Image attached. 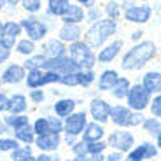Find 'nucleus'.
<instances>
[{
  "label": "nucleus",
  "instance_id": "f257e3e1",
  "mask_svg": "<svg viewBox=\"0 0 161 161\" xmlns=\"http://www.w3.org/2000/svg\"><path fill=\"white\" fill-rule=\"evenodd\" d=\"M154 53H156V46L149 40H145V42H140L137 44L135 47H131V51L126 53V56L123 58V69L126 70H137V69H142L151 58L154 56Z\"/></svg>",
  "mask_w": 161,
  "mask_h": 161
},
{
  "label": "nucleus",
  "instance_id": "f03ea898",
  "mask_svg": "<svg viewBox=\"0 0 161 161\" xmlns=\"http://www.w3.org/2000/svg\"><path fill=\"white\" fill-rule=\"evenodd\" d=\"M114 32H116V23L112 19H102L88 30V33L84 37V42L88 47H100Z\"/></svg>",
  "mask_w": 161,
  "mask_h": 161
},
{
  "label": "nucleus",
  "instance_id": "7ed1b4c3",
  "mask_svg": "<svg viewBox=\"0 0 161 161\" xmlns=\"http://www.w3.org/2000/svg\"><path fill=\"white\" fill-rule=\"evenodd\" d=\"M70 60L79 69H91L95 65V54L84 42H74L70 46Z\"/></svg>",
  "mask_w": 161,
  "mask_h": 161
},
{
  "label": "nucleus",
  "instance_id": "20e7f679",
  "mask_svg": "<svg viewBox=\"0 0 161 161\" xmlns=\"http://www.w3.org/2000/svg\"><path fill=\"white\" fill-rule=\"evenodd\" d=\"M110 116H112V121L117 126H137L144 121V117L140 114H133L130 109L121 107V105L110 109Z\"/></svg>",
  "mask_w": 161,
  "mask_h": 161
},
{
  "label": "nucleus",
  "instance_id": "39448f33",
  "mask_svg": "<svg viewBox=\"0 0 161 161\" xmlns=\"http://www.w3.org/2000/svg\"><path fill=\"white\" fill-rule=\"evenodd\" d=\"M149 103V93L144 89V86L137 84L130 88L128 91V105L135 110H144Z\"/></svg>",
  "mask_w": 161,
  "mask_h": 161
},
{
  "label": "nucleus",
  "instance_id": "423d86ee",
  "mask_svg": "<svg viewBox=\"0 0 161 161\" xmlns=\"http://www.w3.org/2000/svg\"><path fill=\"white\" fill-rule=\"evenodd\" d=\"M109 144L119 151H130L133 145V137L128 131H114L109 137Z\"/></svg>",
  "mask_w": 161,
  "mask_h": 161
},
{
  "label": "nucleus",
  "instance_id": "0eeeda50",
  "mask_svg": "<svg viewBox=\"0 0 161 161\" xmlns=\"http://www.w3.org/2000/svg\"><path fill=\"white\" fill-rule=\"evenodd\" d=\"M21 32V26L16 23H7L4 25V32H2V37H0V44L4 46L5 49L12 47L14 46V39L19 35Z\"/></svg>",
  "mask_w": 161,
  "mask_h": 161
},
{
  "label": "nucleus",
  "instance_id": "6e6552de",
  "mask_svg": "<svg viewBox=\"0 0 161 161\" xmlns=\"http://www.w3.org/2000/svg\"><path fill=\"white\" fill-rule=\"evenodd\" d=\"M126 19L133 23H145L151 18V7L149 5H140V7H128L126 9Z\"/></svg>",
  "mask_w": 161,
  "mask_h": 161
},
{
  "label": "nucleus",
  "instance_id": "1a4fd4ad",
  "mask_svg": "<svg viewBox=\"0 0 161 161\" xmlns=\"http://www.w3.org/2000/svg\"><path fill=\"white\" fill-rule=\"evenodd\" d=\"M86 126V114L84 112H77L72 114L70 117H67V130H69V135H79Z\"/></svg>",
  "mask_w": 161,
  "mask_h": 161
},
{
  "label": "nucleus",
  "instance_id": "9d476101",
  "mask_svg": "<svg viewBox=\"0 0 161 161\" xmlns=\"http://www.w3.org/2000/svg\"><path fill=\"white\" fill-rule=\"evenodd\" d=\"M156 153H158V149L154 147V145L142 144L140 147H137L135 151H131L125 161H140V159H145V158H154Z\"/></svg>",
  "mask_w": 161,
  "mask_h": 161
},
{
  "label": "nucleus",
  "instance_id": "9b49d317",
  "mask_svg": "<svg viewBox=\"0 0 161 161\" xmlns=\"http://www.w3.org/2000/svg\"><path fill=\"white\" fill-rule=\"evenodd\" d=\"M21 25L26 28L28 37L32 40H39V39H42V37L46 35V26L40 23V21H37V19H25Z\"/></svg>",
  "mask_w": 161,
  "mask_h": 161
},
{
  "label": "nucleus",
  "instance_id": "f8f14e48",
  "mask_svg": "<svg viewBox=\"0 0 161 161\" xmlns=\"http://www.w3.org/2000/svg\"><path fill=\"white\" fill-rule=\"evenodd\" d=\"M91 114L100 123H105L110 116V107L103 100H93L91 102Z\"/></svg>",
  "mask_w": 161,
  "mask_h": 161
},
{
  "label": "nucleus",
  "instance_id": "ddd939ff",
  "mask_svg": "<svg viewBox=\"0 0 161 161\" xmlns=\"http://www.w3.org/2000/svg\"><path fill=\"white\" fill-rule=\"evenodd\" d=\"M144 89L147 93H161V74L159 72H149L144 75Z\"/></svg>",
  "mask_w": 161,
  "mask_h": 161
},
{
  "label": "nucleus",
  "instance_id": "4468645a",
  "mask_svg": "<svg viewBox=\"0 0 161 161\" xmlns=\"http://www.w3.org/2000/svg\"><path fill=\"white\" fill-rule=\"evenodd\" d=\"M121 46H123V42H121V40H116V42L110 44L109 47H103L100 51V54H98V61H102V63H109V61H112L114 58L117 56Z\"/></svg>",
  "mask_w": 161,
  "mask_h": 161
},
{
  "label": "nucleus",
  "instance_id": "2eb2a0df",
  "mask_svg": "<svg viewBox=\"0 0 161 161\" xmlns=\"http://www.w3.org/2000/svg\"><path fill=\"white\" fill-rule=\"evenodd\" d=\"M58 144H60V137H58L56 133L42 135V137H39V140H37V145L44 151H54L58 147Z\"/></svg>",
  "mask_w": 161,
  "mask_h": 161
},
{
  "label": "nucleus",
  "instance_id": "dca6fc26",
  "mask_svg": "<svg viewBox=\"0 0 161 161\" xmlns=\"http://www.w3.org/2000/svg\"><path fill=\"white\" fill-rule=\"evenodd\" d=\"M103 137V128L98 126V123H91V125L86 126V131H84V142H98L100 138Z\"/></svg>",
  "mask_w": 161,
  "mask_h": 161
},
{
  "label": "nucleus",
  "instance_id": "f3484780",
  "mask_svg": "<svg viewBox=\"0 0 161 161\" xmlns=\"http://www.w3.org/2000/svg\"><path fill=\"white\" fill-rule=\"evenodd\" d=\"M63 19L67 21V25H75V23H79V21L84 19V12H82V9H80L79 5H72V4H70L69 11L65 12Z\"/></svg>",
  "mask_w": 161,
  "mask_h": 161
},
{
  "label": "nucleus",
  "instance_id": "a211bd4d",
  "mask_svg": "<svg viewBox=\"0 0 161 161\" xmlns=\"http://www.w3.org/2000/svg\"><path fill=\"white\" fill-rule=\"evenodd\" d=\"M117 72L116 70H105L103 74H102L100 77V82H98V86H100V89H112L114 84L117 82Z\"/></svg>",
  "mask_w": 161,
  "mask_h": 161
},
{
  "label": "nucleus",
  "instance_id": "6ab92c4d",
  "mask_svg": "<svg viewBox=\"0 0 161 161\" xmlns=\"http://www.w3.org/2000/svg\"><path fill=\"white\" fill-rule=\"evenodd\" d=\"M23 75H25L23 67H19V65H11L4 72V80L5 82H19L23 79Z\"/></svg>",
  "mask_w": 161,
  "mask_h": 161
},
{
  "label": "nucleus",
  "instance_id": "aec40b11",
  "mask_svg": "<svg viewBox=\"0 0 161 161\" xmlns=\"http://www.w3.org/2000/svg\"><path fill=\"white\" fill-rule=\"evenodd\" d=\"M128 91H130V82H128V79H125V77H119L117 79V82L114 84V88H112V95L116 98H125L126 95H128Z\"/></svg>",
  "mask_w": 161,
  "mask_h": 161
},
{
  "label": "nucleus",
  "instance_id": "412c9836",
  "mask_svg": "<svg viewBox=\"0 0 161 161\" xmlns=\"http://www.w3.org/2000/svg\"><path fill=\"white\" fill-rule=\"evenodd\" d=\"M79 35H80V30L77 25H65L60 30V37L63 40H77Z\"/></svg>",
  "mask_w": 161,
  "mask_h": 161
},
{
  "label": "nucleus",
  "instance_id": "4be33fe9",
  "mask_svg": "<svg viewBox=\"0 0 161 161\" xmlns=\"http://www.w3.org/2000/svg\"><path fill=\"white\" fill-rule=\"evenodd\" d=\"M75 107V102L74 100H60L56 105H54V110H56L58 116L65 117V116H70V112L74 110Z\"/></svg>",
  "mask_w": 161,
  "mask_h": 161
},
{
  "label": "nucleus",
  "instance_id": "5701e85b",
  "mask_svg": "<svg viewBox=\"0 0 161 161\" xmlns=\"http://www.w3.org/2000/svg\"><path fill=\"white\" fill-rule=\"evenodd\" d=\"M69 7H70V2H67V0H51L49 2V11L53 14H58V16H65Z\"/></svg>",
  "mask_w": 161,
  "mask_h": 161
},
{
  "label": "nucleus",
  "instance_id": "b1692460",
  "mask_svg": "<svg viewBox=\"0 0 161 161\" xmlns=\"http://www.w3.org/2000/svg\"><path fill=\"white\" fill-rule=\"evenodd\" d=\"M16 137L19 138V140L26 142V144H30V142L33 140V131H32V126L30 125H25L21 126V128L16 130Z\"/></svg>",
  "mask_w": 161,
  "mask_h": 161
},
{
  "label": "nucleus",
  "instance_id": "393cba45",
  "mask_svg": "<svg viewBox=\"0 0 161 161\" xmlns=\"http://www.w3.org/2000/svg\"><path fill=\"white\" fill-rule=\"evenodd\" d=\"M9 109H11L12 112H23V110L26 109V100H25L23 95H16V97H12L11 107H9Z\"/></svg>",
  "mask_w": 161,
  "mask_h": 161
},
{
  "label": "nucleus",
  "instance_id": "a878e982",
  "mask_svg": "<svg viewBox=\"0 0 161 161\" xmlns=\"http://www.w3.org/2000/svg\"><path fill=\"white\" fill-rule=\"evenodd\" d=\"M42 79H44V74L40 70H32L28 74V86L30 88H39V86H42Z\"/></svg>",
  "mask_w": 161,
  "mask_h": 161
},
{
  "label": "nucleus",
  "instance_id": "bb28decb",
  "mask_svg": "<svg viewBox=\"0 0 161 161\" xmlns=\"http://www.w3.org/2000/svg\"><path fill=\"white\" fill-rule=\"evenodd\" d=\"M12 161H35L28 149H16L12 153Z\"/></svg>",
  "mask_w": 161,
  "mask_h": 161
},
{
  "label": "nucleus",
  "instance_id": "cd10ccee",
  "mask_svg": "<svg viewBox=\"0 0 161 161\" xmlns=\"http://www.w3.org/2000/svg\"><path fill=\"white\" fill-rule=\"evenodd\" d=\"M47 51L53 58H61V54H63V46H61V42L53 40V42L47 44Z\"/></svg>",
  "mask_w": 161,
  "mask_h": 161
},
{
  "label": "nucleus",
  "instance_id": "c85d7f7f",
  "mask_svg": "<svg viewBox=\"0 0 161 161\" xmlns=\"http://www.w3.org/2000/svg\"><path fill=\"white\" fill-rule=\"evenodd\" d=\"M7 125L14 126V128L18 130V128H21V126L28 125V119L23 117V116H11V117H7Z\"/></svg>",
  "mask_w": 161,
  "mask_h": 161
},
{
  "label": "nucleus",
  "instance_id": "c756f323",
  "mask_svg": "<svg viewBox=\"0 0 161 161\" xmlns=\"http://www.w3.org/2000/svg\"><path fill=\"white\" fill-rule=\"evenodd\" d=\"M145 130H147V131L149 133H158V135H159L161 133V125H159V121H156V119H147L145 121Z\"/></svg>",
  "mask_w": 161,
  "mask_h": 161
},
{
  "label": "nucleus",
  "instance_id": "7c9ffc66",
  "mask_svg": "<svg viewBox=\"0 0 161 161\" xmlns=\"http://www.w3.org/2000/svg\"><path fill=\"white\" fill-rule=\"evenodd\" d=\"M93 79H95V74L91 70H88V72H79V84L80 86H89L93 82Z\"/></svg>",
  "mask_w": 161,
  "mask_h": 161
},
{
  "label": "nucleus",
  "instance_id": "2f4dec72",
  "mask_svg": "<svg viewBox=\"0 0 161 161\" xmlns=\"http://www.w3.org/2000/svg\"><path fill=\"white\" fill-rule=\"evenodd\" d=\"M33 130H35V131L39 133L40 137H42V135H47V133H49L47 119H39V121L35 123V126H33Z\"/></svg>",
  "mask_w": 161,
  "mask_h": 161
},
{
  "label": "nucleus",
  "instance_id": "473e14b6",
  "mask_svg": "<svg viewBox=\"0 0 161 161\" xmlns=\"http://www.w3.org/2000/svg\"><path fill=\"white\" fill-rule=\"evenodd\" d=\"M44 56L40 54V56H35V58H32V60H28L26 63H25V67L26 69H32V70H37V67H40V65H44Z\"/></svg>",
  "mask_w": 161,
  "mask_h": 161
},
{
  "label": "nucleus",
  "instance_id": "72a5a7b5",
  "mask_svg": "<svg viewBox=\"0 0 161 161\" xmlns=\"http://www.w3.org/2000/svg\"><path fill=\"white\" fill-rule=\"evenodd\" d=\"M33 42H30V40H21L19 44H18V51L23 53V54H28V53H33Z\"/></svg>",
  "mask_w": 161,
  "mask_h": 161
},
{
  "label": "nucleus",
  "instance_id": "f704fd0d",
  "mask_svg": "<svg viewBox=\"0 0 161 161\" xmlns=\"http://www.w3.org/2000/svg\"><path fill=\"white\" fill-rule=\"evenodd\" d=\"M61 82L67 86H75L79 84V72L77 74H69V75H63L61 77Z\"/></svg>",
  "mask_w": 161,
  "mask_h": 161
},
{
  "label": "nucleus",
  "instance_id": "c9c22d12",
  "mask_svg": "<svg viewBox=\"0 0 161 161\" xmlns=\"http://www.w3.org/2000/svg\"><path fill=\"white\" fill-rule=\"evenodd\" d=\"M103 149H105V144H102V142H91V144H88V153H91L93 156L100 154Z\"/></svg>",
  "mask_w": 161,
  "mask_h": 161
},
{
  "label": "nucleus",
  "instance_id": "e433bc0d",
  "mask_svg": "<svg viewBox=\"0 0 161 161\" xmlns=\"http://www.w3.org/2000/svg\"><path fill=\"white\" fill-rule=\"evenodd\" d=\"M16 149H18V144L14 140H9V138L0 140V151H16Z\"/></svg>",
  "mask_w": 161,
  "mask_h": 161
},
{
  "label": "nucleus",
  "instance_id": "4c0bfd02",
  "mask_svg": "<svg viewBox=\"0 0 161 161\" xmlns=\"http://www.w3.org/2000/svg\"><path fill=\"white\" fill-rule=\"evenodd\" d=\"M47 126H49V133H56L58 135V131H61V123L58 119H47Z\"/></svg>",
  "mask_w": 161,
  "mask_h": 161
},
{
  "label": "nucleus",
  "instance_id": "58836bf2",
  "mask_svg": "<svg viewBox=\"0 0 161 161\" xmlns=\"http://www.w3.org/2000/svg\"><path fill=\"white\" fill-rule=\"evenodd\" d=\"M74 153H75L79 158H84L86 154H88V144H84V142L75 144V145H74Z\"/></svg>",
  "mask_w": 161,
  "mask_h": 161
},
{
  "label": "nucleus",
  "instance_id": "ea45409f",
  "mask_svg": "<svg viewBox=\"0 0 161 161\" xmlns=\"http://www.w3.org/2000/svg\"><path fill=\"white\" fill-rule=\"evenodd\" d=\"M151 110H153V114L156 117H161V95L154 98L153 105H151Z\"/></svg>",
  "mask_w": 161,
  "mask_h": 161
},
{
  "label": "nucleus",
  "instance_id": "a19ab883",
  "mask_svg": "<svg viewBox=\"0 0 161 161\" xmlns=\"http://www.w3.org/2000/svg\"><path fill=\"white\" fill-rule=\"evenodd\" d=\"M117 7H119V5L114 4V2H109V4H107V12H109V16H112V21L117 19V16H119V11H117Z\"/></svg>",
  "mask_w": 161,
  "mask_h": 161
},
{
  "label": "nucleus",
  "instance_id": "79ce46f5",
  "mask_svg": "<svg viewBox=\"0 0 161 161\" xmlns=\"http://www.w3.org/2000/svg\"><path fill=\"white\" fill-rule=\"evenodd\" d=\"M23 5H25V9L26 11H39L40 9V2L39 0H30V2H23Z\"/></svg>",
  "mask_w": 161,
  "mask_h": 161
},
{
  "label": "nucleus",
  "instance_id": "37998d69",
  "mask_svg": "<svg viewBox=\"0 0 161 161\" xmlns=\"http://www.w3.org/2000/svg\"><path fill=\"white\" fill-rule=\"evenodd\" d=\"M11 107V100L5 95H0V110H7Z\"/></svg>",
  "mask_w": 161,
  "mask_h": 161
},
{
  "label": "nucleus",
  "instance_id": "c03bdc74",
  "mask_svg": "<svg viewBox=\"0 0 161 161\" xmlns=\"http://www.w3.org/2000/svg\"><path fill=\"white\" fill-rule=\"evenodd\" d=\"M9 58V49H5L4 46H0V63L4 60H7Z\"/></svg>",
  "mask_w": 161,
  "mask_h": 161
},
{
  "label": "nucleus",
  "instance_id": "a18cd8bd",
  "mask_svg": "<svg viewBox=\"0 0 161 161\" xmlns=\"http://www.w3.org/2000/svg\"><path fill=\"white\" fill-rule=\"evenodd\" d=\"M42 98H44L42 91H32V100H35V102H42Z\"/></svg>",
  "mask_w": 161,
  "mask_h": 161
},
{
  "label": "nucleus",
  "instance_id": "49530a36",
  "mask_svg": "<svg viewBox=\"0 0 161 161\" xmlns=\"http://www.w3.org/2000/svg\"><path fill=\"white\" fill-rule=\"evenodd\" d=\"M107 159H109V161H119L121 156L117 153H114V154H109V158H107Z\"/></svg>",
  "mask_w": 161,
  "mask_h": 161
},
{
  "label": "nucleus",
  "instance_id": "de8ad7c7",
  "mask_svg": "<svg viewBox=\"0 0 161 161\" xmlns=\"http://www.w3.org/2000/svg\"><path fill=\"white\" fill-rule=\"evenodd\" d=\"M35 161H53V158H49V156H40V158H37Z\"/></svg>",
  "mask_w": 161,
  "mask_h": 161
},
{
  "label": "nucleus",
  "instance_id": "09e8293b",
  "mask_svg": "<svg viewBox=\"0 0 161 161\" xmlns=\"http://www.w3.org/2000/svg\"><path fill=\"white\" fill-rule=\"evenodd\" d=\"M80 4H82V5H86V7H91V5L95 4V2H89V0H86V2H84V0H80Z\"/></svg>",
  "mask_w": 161,
  "mask_h": 161
},
{
  "label": "nucleus",
  "instance_id": "8fccbe9b",
  "mask_svg": "<svg viewBox=\"0 0 161 161\" xmlns=\"http://www.w3.org/2000/svg\"><path fill=\"white\" fill-rule=\"evenodd\" d=\"M98 16H100V14H98L97 11H91V12H89V18H91V19H93V18H98Z\"/></svg>",
  "mask_w": 161,
  "mask_h": 161
},
{
  "label": "nucleus",
  "instance_id": "3c124183",
  "mask_svg": "<svg viewBox=\"0 0 161 161\" xmlns=\"http://www.w3.org/2000/svg\"><path fill=\"white\" fill-rule=\"evenodd\" d=\"M103 158H102V154H97V156H93V161H102Z\"/></svg>",
  "mask_w": 161,
  "mask_h": 161
},
{
  "label": "nucleus",
  "instance_id": "603ef678",
  "mask_svg": "<svg viewBox=\"0 0 161 161\" xmlns=\"http://www.w3.org/2000/svg\"><path fill=\"white\" fill-rule=\"evenodd\" d=\"M140 35H142V32H135L133 33V39H140Z\"/></svg>",
  "mask_w": 161,
  "mask_h": 161
},
{
  "label": "nucleus",
  "instance_id": "864d4df0",
  "mask_svg": "<svg viewBox=\"0 0 161 161\" xmlns=\"http://www.w3.org/2000/svg\"><path fill=\"white\" fill-rule=\"evenodd\" d=\"M158 145H159V147H161V133H159V135H158Z\"/></svg>",
  "mask_w": 161,
  "mask_h": 161
},
{
  "label": "nucleus",
  "instance_id": "5fc2aeb1",
  "mask_svg": "<svg viewBox=\"0 0 161 161\" xmlns=\"http://www.w3.org/2000/svg\"><path fill=\"white\" fill-rule=\"evenodd\" d=\"M70 161H86L84 158H79V159H70Z\"/></svg>",
  "mask_w": 161,
  "mask_h": 161
},
{
  "label": "nucleus",
  "instance_id": "6e6d98bb",
  "mask_svg": "<svg viewBox=\"0 0 161 161\" xmlns=\"http://www.w3.org/2000/svg\"><path fill=\"white\" fill-rule=\"evenodd\" d=\"M2 32H4V26H2V25H0V33H2Z\"/></svg>",
  "mask_w": 161,
  "mask_h": 161
},
{
  "label": "nucleus",
  "instance_id": "4d7b16f0",
  "mask_svg": "<svg viewBox=\"0 0 161 161\" xmlns=\"http://www.w3.org/2000/svg\"><path fill=\"white\" fill-rule=\"evenodd\" d=\"M2 5H4V2H0V7H2Z\"/></svg>",
  "mask_w": 161,
  "mask_h": 161
}]
</instances>
